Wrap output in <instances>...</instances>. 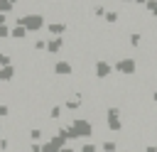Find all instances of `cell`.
I'll use <instances>...</instances> for the list:
<instances>
[{
    "label": "cell",
    "mask_w": 157,
    "mask_h": 152,
    "mask_svg": "<svg viewBox=\"0 0 157 152\" xmlns=\"http://www.w3.org/2000/svg\"><path fill=\"white\" fill-rule=\"evenodd\" d=\"M25 25H27L29 29H37V27L42 25V17H37V15H32V17H27V20H25Z\"/></svg>",
    "instance_id": "obj_1"
},
{
    "label": "cell",
    "mask_w": 157,
    "mask_h": 152,
    "mask_svg": "<svg viewBox=\"0 0 157 152\" xmlns=\"http://www.w3.org/2000/svg\"><path fill=\"white\" fill-rule=\"evenodd\" d=\"M12 74H15V71H12V66H7V69H2V71H0V78H2V81H10V78H12Z\"/></svg>",
    "instance_id": "obj_2"
},
{
    "label": "cell",
    "mask_w": 157,
    "mask_h": 152,
    "mask_svg": "<svg viewBox=\"0 0 157 152\" xmlns=\"http://www.w3.org/2000/svg\"><path fill=\"white\" fill-rule=\"evenodd\" d=\"M0 115L7 118V115H10V108H7V105H0Z\"/></svg>",
    "instance_id": "obj_3"
},
{
    "label": "cell",
    "mask_w": 157,
    "mask_h": 152,
    "mask_svg": "<svg viewBox=\"0 0 157 152\" xmlns=\"http://www.w3.org/2000/svg\"><path fill=\"white\" fill-rule=\"evenodd\" d=\"M0 22H2V15H0Z\"/></svg>",
    "instance_id": "obj_4"
}]
</instances>
